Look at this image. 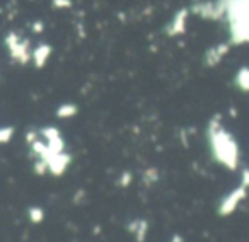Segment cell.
<instances>
[{"instance_id":"obj_3","label":"cell","mask_w":249,"mask_h":242,"mask_svg":"<svg viewBox=\"0 0 249 242\" xmlns=\"http://www.w3.org/2000/svg\"><path fill=\"white\" fill-rule=\"evenodd\" d=\"M75 113H77V107L73 106V104H65V106H62L58 111H56V114H58L60 118H70Z\"/></svg>"},{"instance_id":"obj_2","label":"cell","mask_w":249,"mask_h":242,"mask_svg":"<svg viewBox=\"0 0 249 242\" xmlns=\"http://www.w3.org/2000/svg\"><path fill=\"white\" fill-rule=\"evenodd\" d=\"M244 186H241L239 190H235V191H232L231 194H229L227 198H225L224 201H222V205H220V208H218V211H220V215H229V213H232V211L235 210V207L239 205V201L244 198Z\"/></svg>"},{"instance_id":"obj_6","label":"cell","mask_w":249,"mask_h":242,"mask_svg":"<svg viewBox=\"0 0 249 242\" xmlns=\"http://www.w3.org/2000/svg\"><path fill=\"white\" fill-rule=\"evenodd\" d=\"M43 217H45V213H43V210L41 208H38V207H33V208H29V218H31L33 222H41L43 220Z\"/></svg>"},{"instance_id":"obj_1","label":"cell","mask_w":249,"mask_h":242,"mask_svg":"<svg viewBox=\"0 0 249 242\" xmlns=\"http://www.w3.org/2000/svg\"><path fill=\"white\" fill-rule=\"evenodd\" d=\"M210 137H212V145H213L218 160L229 167H235L237 152H235V145L231 140V137L222 132H210Z\"/></svg>"},{"instance_id":"obj_8","label":"cell","mask_w":249,"mask_h":242,"mask_svg":"<svg viewBox=\"0 0 249 242\" xmlns=\"http://www.w3.org/2000/svg\"><path fill=\"white\" fill-rule=\"evenodd\" d=\"M171 242H183V239H181L179 235H174V237H173V241H171Z\"/></svg>"},{"instance_id":"obj_4","label":"cell","mask_w":249,"mask_h":242,"mask_svg":"<svg viewBox=\"0 0 249 242\" xmlns=\"http://www.w3.org/2000/svg\"><path fill=\"white\" fill-rule=\"evenodd\" d=\"M137 225V239H139V242H143V239H145V232H147V222L145 220H137L135 222Z\"/></svg>"},{"instance_id":"obj_5","label":"cell","mask_w":249,"mask_h":242,"mask_svg":"<svg viewBox=\"0 0 249 242\" xmlns=\"http://www.w3.org/2000/svg\"><path fill=\"white\" fill-rule=\"evenodd\" d=\"M237 82H239V86H241L242 89L249 90V70H248V69L241 70V73H239Z\"/></svg>"},{"instance_id":"obj_7","label":"cell","mask_w":249,"mask_h":242,"mask_svg":"<svg viewBox=\"0 0 249 242\" xmlns=\"http://www.w3.org/2000/svg\"><path fill=\"white\" fill-rule=\"evenodd\" d=\"M11 135H12V128H2L0 130V143H5L11 140Z\"/></svg>"}]
</instances>
